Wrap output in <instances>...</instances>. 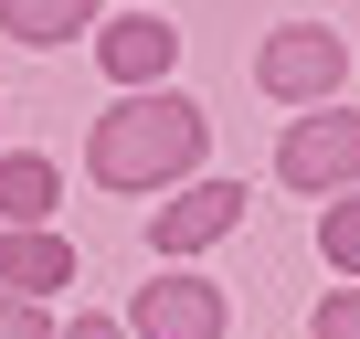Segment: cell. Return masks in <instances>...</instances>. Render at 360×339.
Here are the masks:
<instances>
[{"mask_svg":"<svg viewBox=\"0 0 360 339\" xmlns=\"http://www.w3.org/2000/svg\"><path fill=\"white\" fill-rule=\"evenodd\" d=\"M0 339H53V318H43L32 297H0Z\"/></svg>","mask_w":360,"mask_h":339,"instance_id":"8fae6325","label":"cell"},{"mask_svg":"<svg viewBox=\"0 0 360 339\" xmlns=\"http://www.w3.org/2000/svg\"><path fill=\"white\" fill-rule=\"evenodd\" d=\"M138 328L148 339H223V286H148Z\"/></svg>","mask_w":360,"mask_h":339,"instance_id":"277c9868","label":"cell"},{"mask_svg":"<svg viewBox=\"0 0 360 339\" xmlns=\"http://www.w3.org/2000/svg\"><path fill=\"white\" fill-rule=\"evenodd\" d=\"M233 212H244V191H233V181H202L191 202H169V212H159V244H169V255H191V244H212Z\"/></svg>","mask_w":360,"mask_h":339,"instance_id":"5b68a950","label":"cell"},{"mask_svg":"<svg viewBox=\"0 0 360 339\" xmlns=\"http://www.w3.org/2000/svg\"><path fill=\"white\" fill-rule=\"evenodd\" d=\"M212 117L202 106H180V96H127L117 117H96V181L106 191H159L180 181V170L202 159Z\"/></svg>","mask_w":360,"mask_h":339,"instance_id":"6da1fadb","label":"cell"},{"mask_svg":"<svg viewBox=\"0 0 360 339\" xmlns=\"http://www.w3.org/2000/svg\"><path fill=\"white\" fill-rule=\"evenodd\" d=\"M0 22H11V43H64L96 22V0H0Z\"/></svg>","mask_w":360,"mask_h":339,"instance_id":"9c48e42d","label":"cell"},{"mask_svg":"<svg viewBox=\"0 0 360 339\" xmlns=\"http://www.w3.org/2000/svg\"><path fill=\"white\" fill-rule=\"evenodd\" d=\"M318 339H360V286H339V297L318 307Z\"/></svg>","mask_w":360,"mask_h":339,"instance_id":"7c38bea8","label":"cell"},{"mask_svg":"<svg viewBox=\"0 0 360 339\" xmlns=\"http://www.w3.org/2000/svg\"><path fill=\"white\" fill-rule=\"evenodd\" d=\"M0 212H11V234H43V212H53V159H0Z\"/></svg>","mask_w":360,"mask_h":339,"instance_id":"ba28073f","label":"cell"},{"mask_svg":"<svg viewBox=\"0 0 360 339\" xmlns=\"http://www.w3.org/2000/svg\"><path fill=\"white\" fill-rule=\"evenodd\" d=\"M64 339H117V328H106V318H85V328H64Z\"/></svg>","mask_w":360,"mask_h":339,"instance_id":"4fadbf2b","label":"cell"},{"mask_svg":"<svg viewBox=\"0 0 360 339\" xmlns=\"http://www.w3.org/2000/svg\"><path fill=\"white\" fill-rule=\"evenodd\" d=\"M169 53H180L169 22H117V32H106V75H117V85H159Z\"/></svg>","mask_w":360,"mask_h":339,"instance_id":"8992f818","label":"cell"},{"mask_svg":"<svg viewBox=\"0 0 360 339\" xmlns=\"http://www.w3.org/2000/svg\"><path fill=\"white\" fill-rule=\"evenodd\" d=\"M276 181H286V191H328V181H360V117H307V127L276 148Z\"/></svg>","mask_w":360,"mask_h":339,"instance_id":"7a4b0ae2","label":"cell"},{"mask_svg":"<svg viewBox=\"0 0 360 339\" xmlns=\"http://www.w3.org/2000/svg\"><path fill=\"white\" fill-rule=\"evenodd\" d=\"M255 85L265 96H328L339 85V32H276L255 53Z\"/></svg>","mask_w":360,"mask_h":339,"instance_id":"3957f363","label":"cell"},{"mask_svg":"<svg viewBox=\"0 0 360 339\" xmlns=\"http://www.w3.org/2000/svg\"><path fill=\"white\" fill-rule=\"evenodd\" d=\"M64 276H75V255H64L53 234H0V286L32 297V286H64Z\"/></svg>","mask_w":360,"mask_h":339,"instance_id":"52a82bcc","label":"cell"},{"mask_svg":"<svg viewBox=\"0 0 360 339\" xmlns=\"http://www.w3.org/2000/svg\"><path fill=\"white\" fill-rule=\"evenodd\" d=\"M328 265H349V276H360V202H339V212H328Z\"/></svg>","mask_w":360,"mask_h":339,"instance_id":"30bf717a","label":"cell"}]
</instances>
